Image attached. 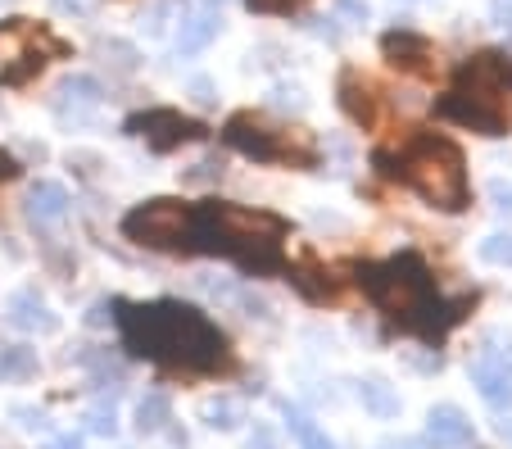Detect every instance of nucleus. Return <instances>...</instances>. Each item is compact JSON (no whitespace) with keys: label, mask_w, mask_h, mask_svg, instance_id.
Here are the masks:
<instances>
[{"label":"nucleus","mask_w":512,"mask_h":449,"mask_svg":"<svg viewBox=\"0 0 512 449\" xmlns=\"http://www.w3.org/2000/svg\"><path fill=\"white\" fill-rule=\"evenodd\" d=\"M508 78L512 73L499 55H476L472 64L458 73V87L435 105V114L458 127H472L481 137H508L512 109H508V100H503Z\"/></svg>","instance_id":"20e7f679"},{"label":"nucleus","mask_w":512,"mask_h":449,"mask_svg":"<svg viewBox=\"0 0 512 449\" xmlns=\"http://www.w3.org/2000/svg\"><path fill=\"white\" fill-rule=\"evenodd\" d=\"M23 168H19V159L14 155H5V150H0V182H14V177H19Z\"/></svg>","instance_id":"393cba45"},{"label":"nucleus","mask_w":512,"mask_h":449,"mask_svg":"<svg viewBox=\"0 0 512 449\" xmlns=\"http://www.w3.org/2000/svg\"><path fill=\"white\" fill-rule=\"evenodd\" d=\"M340 109H345L354 123H363V127H372L377 123V87H372L363 73H340Z\"/></svg>","instance_id":"9b49d317"},{"label":"nucleus","mask_w":512,"mask_h":449,"mask_svg":"<svg viewBox=\"0 0 512 449\" xmlns=\"http://www.w3.org/2000/svg\"><path fill=\"white\" fill-rule=\"evenodd\" d=\"M381 50H386L390 64H399V69H413V73H431V69H435L431 41L417 37V32H386Z\"/></svg>","instance_id":"9d476101"},{"label":"nucleus","mask_w":512,"mask_h":449,"mask_svg":"<svg viewBox=\"0 0 512 449\" xmlns=\"http://www.w3.org/2000/svg\"><path fill=\"white\" fill-rule=\"evenodd\" d=\"M399 182H408L426 205L458 214V209L472 205V186H467V168H463V150L454 141L435 137V132H417L404 150H399V164L390 168Z\"/></svg>","instance_id":"7ed1b4c3"},{"label":"nucleus","mask_w":512,"mask_h":449,"mask_svg":"<svg viewBox=\"0 0 512 449\" xmlns=\"http://www.w3.org/2000/svg\"><path fill=\"white\" fill-rule=\"evenodd\" d=\"M123 236L150 250H195V209L182 200H150L123 218Z\"/></svg>","instance_id":"39448f33"},{"label":"nucleus","mask_w":512,"mask_h":449,"mask_svg":"<svg viewBox=\"0 0 512 449\" xmlns=\"http://www.w3.org/2000/svg\"><path fill=\"white\" fill-rule=\"evenodd\" d=\"M204 418H209V427H236V422H245V409L236 400H213L209 409H204Z\"/></svg>","instance_id":"6ab92c4d"},{"label":"nucleus","mask_w":512,"mask_h":449,"mask_svg":"<svg viewBox=\"0 0 512 449\" xmlns=\"http://www.w3.org/2000/svg\"><path fill=\"white\" fill-rule=\"evenodd\" d=\"M59 96H64V100H87V105H96V100H100V82H96V78H68L64 87H59Z\"/></svg>","instance_id":"aec40b11"},{"label":"nucleus","mask_w":512,"mask_h":449,"mask_svg":"<svg viewBox=\"0 0 512 449\" xmlns=\"http://www.w3.org/2000/svg\"><path fill=\"white\" fill-rule=\"evenodd\" d=\"M227 146L241 150L250 159H263V164H286V159H300V164H313V146L304 132H272L268 123H259L254 114H236L227 118Z\"/></svg>","instance_id":"423d86ee"},{"label":"nucleus","mask_w":512,"mask_h":449,"mask_svg":"<svg viewBox=\"0 0 512 449\" xmlns=\"http://www.w3.org/2000/svg\"><path fill=\"white\" fill-rule=\"evenodd\" d=\"M426 436L440 449H463V445H472V418L458 404H435L426 413Z\"/></svg>","instance_id":"1a4fd4ad"},{"label":"nucleus","mask_w":512,"mask_h":449,"mask_svg":"<svg viewBox=\"0 0 512 449\" xmlns=\"http://www.w3.org/2000/svg\"><path fill=\"white\" fill-rule=\"evenodd\" d=\"M127 132H132V137H141L145 146L155 150V155H168V150H177L182 141H200L204 137V123L177 114V109H145V114L127 118Z\"/></svg>","instance_id":"0eeeda50"},{"label":"nucleus","mask_w":512,"mask_h":449,"mask_svg":"<svg viewBox=\"0 0 512 449\" xmlns=\"http://www.w3.org/2000/svg\"><path fill=\"white\" fill-rule=\"evenodd\" d=\"M363 291L372 295V304L386 313L390 323H399L404 332H417V336H440L458 318V313H445L431 273L413 254H399V259L363 268Z\"/></svg>","instance_id":"f03ea898"},{"label":"nucleus","mask_w":512,"mask_h":449,"mask_svg":"<svg viewBox=\"0 0 512 449\" xmlns=\"http://www.w3.org/2000/svg\"><path fill=\"white\" fill-rule=\"evenodd\" d=\"M100 50H105V55H114V64H118L123 73H132V69H136V50L127 46V41H105Z\"/></svg>","instance_id":"4be33fe9"},{"label":"nucleus","mask_w":512,"mask_h":449,"mask_svg":"<svg viewBox=\"0 0 512 449\" xmlns=\"http://www.w3.org/2000/svg\"><path fill=\"white\" fill-rule=\"evenodd\" d=\"M481 259L485 264H512V236H485Z\"/></svg>","instance_id":"412c9836"},{"label":"nucleus","mask_w":512,"mask_h":449,"mask_svg":"<svg viewBox=\"0 0 512 449\" xmlns=\"http://www.w3.org/2000/svg\"><path fill=\"white\" fill-rule=\"evenodd\" d=\"M281 413H286V427H290V436L300 440V449H331V440L322 436V427L309 418V413L290 409V404H286V409H281Z\"/></svg>","instance_id":"dca6fc26"},{"label":"nucleus","mask_w":512,"mask_h":449,"mask_svg":"<svg viewBox=\"0 0 512 449\" xmlns=\"http://www.w3.org/2000/svg\"><path fill=\"white\" fill-rule=\"evenodd\" d=\"M223 32V14L218 10H191L182 19V32H177V50H186V55H195V50H204L213 37Z\"/></svg>","instance_id":"4468645a"},{"label":"nucleus","mask_w":512,"mask_h":449,"mask_svg":"<svg viewBox=\"0 0 512 449\" xmlns=\"http://www.w3.org/2000/svg\"><path fill=\"white\" fill-rule=\"evenodd\" d=\"M87 427L100 431V436H105V431H114V409H91L87 413Z\"/></svg>","instance_id":"b1692460"},{"label":"nucleus","mask_w":512,"mask_h":449,"mask_svg":"<svg viewBox=\"0 0 512 449\" xmlns=\"http://www.w3.org/2000/svg\"><path fill=\"white\" fill-rule=\"evenodd\" d=\"M173 418V404H168V395H145L141 404H136V427L141 431H164V422Z\"/></svg>","instance_id":"f3484780"},{"label":"nucleus","mask_w":512,"mask_h":449,"mask_svg":"<svg viewBox=\"0 0 512 449\" xmlns=\"http://www.w3.org/2000/svg\"><path fill=\"white\" fill-rule=\"evenodd\" d=\"M28 377H37V350L32 345L0 350V381H28Z\"/></svg>","instance_id":"2eb2a0df"},{"label":"nucleus","mask_w":512,"mask_h":449,"mask_svg":"<svg viewBox=\"0 0 512 449\" xmlns=\"http://www.w3.org/2000/svg\"><path fill=\"white\" fill-rule=\"evenodd\" d=\"M10 323L23 327V332H55L59 318L46 309V300L37 291H19L10 295Z\"/></svg>","instance_id":"f8f14e48"},{"label":"nucleus","mask_w":512,"mask_h":449,"mask_svg":"<svg viewBox=\"0 0 512 449\" xmlns=\"http://www.w3.org/2000/svg\"><path fill=\"white\" fill-rule=\"evenodd\" d=\"M472 381H476V391H481L494 409L512 404V359L508 354H485V359H476L472 363Z\"/></svg>","instance_id":"6e6552de"},{"label":"nucleus","mask_w":512,"mask_h":449,"mask_svg":"<svg viewBox=\"0 0 512 449\" xmlns=\"http://www.w3.org/2000/svg\"><path fill=\"white\" fill-rule=\"evenodd\" d=\"M363 404H368L372 413H381V418H390V413H399V400L390 395L386 381H363Z\"/></svg>","instance_id":"a211bd4d"},{"label":"nucleus","mask_w":512,"mask_h":449,"mask_svg":"<svg viewBox=\"0 0 512 449\" xmlns=\"http://www.w3.org/2000/svg\"><path fill=\"white\" fill-rule=\"evenodd\" d=\"M250 10H259V14H286V10H295L300 0H245Z\"/></svg>","instance_id":"5701e85b"},{"label":"nucleus","mask_w":512,"mask_h":449,"mask_svg":"<svg viewBox=\"0 0 512 449\" xmlns=\"http://www.w3.org/2000/svg\"><path fill=\"white\" fill-rule=\"evenodd\" d=\"M118 327H123L127 350L150 363L182 368V372L227 368L223 332H218L195 304H182V300L118 304Z\"/></svg>","instance_id":"f257e3e1"},{"label":"nucleus","mask_w":512,"mask_h":449,"mask_svg":"<svg viewBox=\"0 0 512 449\" xmlns=\"http://www.w3.org/2000/svg\"><path fill=\"white\" fill-rule=\"evenodd\" d=\"M46 449H82V440L78 436H55Z\"/></svg>","instance_id":"bb28decb"},{"label":"nucleus","mask_w":512,"mask_h":449,"mask_svg":"<svg viewBox=\"0 0 512 449\" xmlns=\"http://www.w3.org/2000/svg\"><path fill=\"white\" fill-rule=\"evenodd\" d=\"M68 205H73V200H68V191L59 182H37L28 191V218L37 227H46V223H59V218L68 214Z\"/></svg>","instance_id":"ddd939ff"},{"label":"nucleus","mask_w":512,"mask_h":449,"mask_svg":"<svg viewBox=\"0 0 512 449\" xmlns=\"http://www.w3.org/2000/svg\"><path fill=\"white\" fill-rule=\"evenodd\" d=\"M250 445H259V449H277V440H272L268 431H254V440H250Z\"/></svg>","instance_id":"cd10ccee"},{"label":"nucleus","mask_w":512,"mask_h":449,"mask_svg":"<svg viewBox=\"0 0 512 449\" xmlns=\"http://www.w3.org/2000/svg\"><path fill=\"white\" fill-rule=\"evenodd\" d=\"M490 14H494V23H512V0H494Z\"/></svg>","instance_id":"a878e982"},{"label":"nucleus","mask_w":512,"mask_h":449,"mask_svg":"<svg viewBox=\"0 0 512 449\" xmlns=\"http://www.w3.org/2000/svg\"><path fill=\"white\" fill-rule=\"evenodd\" d=\"M503 436H508V440H512V422H503Z\"/></svg>","instance_id":"c85d7f7f"}]
</instances>
